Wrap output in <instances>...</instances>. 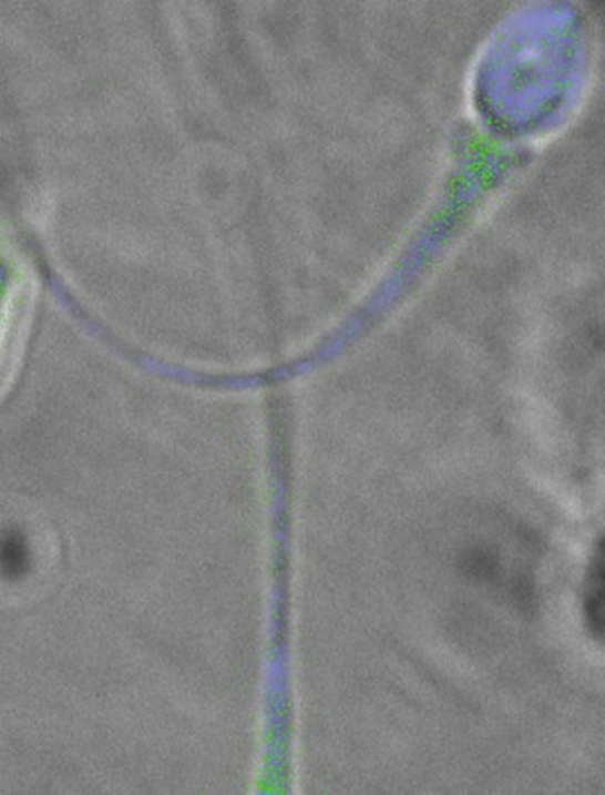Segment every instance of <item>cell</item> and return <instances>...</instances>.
I'll return each mask as SVG.
<instances>
[{
	"mask_svg": "<svg viewBox=\"0 0 605 795\" xmlns=\"http://www.w3.org/2000/svg\"><path fill=\"white\" fill-rule=\"evenodd\" d=\"M585 623L595 640L602 641L604 633V543L598 542L584 589Z\"/></svg>",
	"mask_w": 605,
	"mask_h": 795,
	"instance_id": "obj_1",
	"label": "cell"
}]
</instances>
